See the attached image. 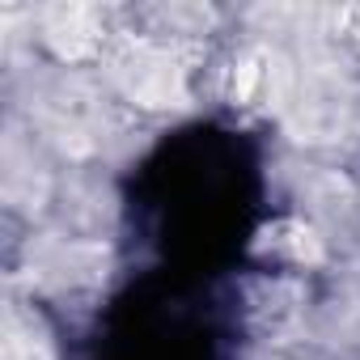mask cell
<instances>
[{
  "label": "cell",
  "instance_id": "obj_1",
  "mask_svg": "<svg viewBox=\"0 0 360 360\" xmlns=\"http://www.w3.org/2000/svg\"><path fill=\"white\" fill-rule=\"evenodd\" d=\"M47 43L64 60H85L98 47V18L85 5H56L47 13Z\"/></svg>",
  "mask_w": 360,
  "mask_h": 360
},
{
  "label": "cell",
  "instance_id": "obj_4",
  "mask_svg": "<svg viewBox=\"0 0 360 360\" xmlns=\"http://www.w3.org/2000/svg\"><path fill=\"white\" fill-rule=\"evenodd\" d=\"M267 56L259 51V56H246L242 64H238V77H233V102H250L255 94H259V85L267 81Z\"/></svg>",
  "mask_w": 360,
  "mask_h": 360
},
{
  "label": "cell",
  "instance_id": "obj_5",
  "mask_svg": "<svg viewBox=\"0 0 360 360\" xmlns=\"http://www.w3.org/2000/svg\"><path fill=\"white\" fill-rule=\"evenodd\" d=\"M339 22H343V30H347V34H360V5L343 9V13H339Z\"/></svg>",
  "mask_w": 360,
  "mask_h": 360
},
{
  "label": "cell",
  "instance_id": "obj_2",
  "mask_svg": "<svg viewBox=\"0 0 360 360\" xmlns=\"http://www.w3.org/2000/svg\"><path fill=\"white\" fill-rule=\"evenodd\" d=\"M131 98L140 106H169V102H183V81H178V68L165 60V56H144L136 68H131V81H127Z\"/></svg>",
  "mask_w": 360,
  "mask_h": 360
},
{
  "label": "cell",
  "instance_id": "obj_3",
  "mask_svg": "<svg viewBox=\"0 0 360 360\" xmlns=\"http://www.w3.org/2000/svg\"><path fill=\"white\" fill-rule=\"evenodd\" d=\"M284 238H276V246H284L297 263H318L322 259V242H318V233L309 229V225H297V221H284V225H276Z\"/></svg>",
  "mask_w": 360,
  "mask_h": 360
}]
</instances>
